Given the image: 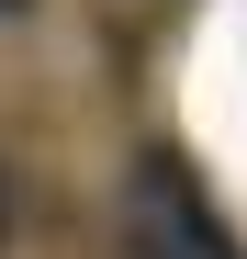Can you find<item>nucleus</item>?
<instances>
[{
	"instance_id": "f257e3e1",
	"label": "nucleus",
	"mask_w": 247,
	"mask_h": 259,
	"mask_svg": "<svg viewBox=\"0 0 247 259\" xmlns=\"http://www.w3.org/2000/svg\"><path fill=\"white\" fill-rule=\"evenodd\" d=\"M124 259H247L225 237V214L202 203L180 158H135L124 169Z\"/></svg>"
},
{
	"instance_id": "f03ea898",
	"label": "nucleus",
	"mask_w": 247,
	"mask_h": 259,
	"mask_svg": "<svg viewBox=\"0 0 247 259\" xmlns=\"http://www.w3.org/2000/svg\"><path fill=\"white\" fill-rule=\"evenodd\" d=\"M0 237H12V192H0Z\"/></svg>"
},
{
	"instance_id": "7ed1b4c3",
	"label": "nucleus",
	"mask_w": 247,
	"mask_h": 259,
	"mask_svg": "<svg viewBox=\"0 0 247 259\" xmlns=\"http://www.w3.org/2000/svg\"><path fill=\"white\" fill-rule=\"evenodd\" d=\"M0 12H23V0H0Z\"/></svg>"
}]
</instances>
